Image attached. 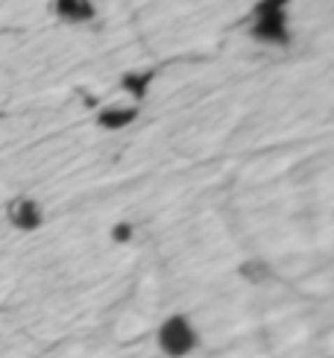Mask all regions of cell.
I'll use <instances>...</instances> for the list:
<instances>
[{
	"label": "cell",
	"mask_w": 334,
	"mask_h": 358,
	"mask_svg": "<svg viewBox=\"0 0 334 358\" xmlns=\"http://www.w3.org/2000/svg\"><path fill=\"white\" fill-rule=\"evenodd\" d=\"M235 273H238L240 282H247V285L264 288V285L273 282V264L267 259H261V256H249V259H244L235 267Z\"/></svg>",
	"instance_id": "6"
},
{
	"label": "cell",
	"mask_w": 334,
	"mask_h": 358,
	"mask_svg": "<svg viewBox=\"0 0 334 358\" xmlns=\"http://www.w3.org/2000/svg\"><path fill=\"white\" fill-rule=\"evenodd\" d=\"M109 241L115 247H129L135 241V223L129 220H117L115 227H109Z\"/></svg>",
	"instance_id": "8"
},
{
	"label": "cell",
	"mask_w": 334,
	"mask_h": 358,
	"mask_svg": "<svg viewBox=\"0 0 334 358\" xmlns=\"http://www.w3.org/2000/svg\"><path fill=\"white\" fill-rule=\"evenodd\" d=\"M138 117H141V106H138V103L124 100V103H109V106L97 109L94 124L103 132H124V129L138 124Z\"/></svg>",
	"instance_id": "4"
},
{
	"label": "cell",
	"mask_w": 334,
	"mask_h": 358,
	"mask_svg": "<svg viewBox=\"0 0 334 358\" xmlns=\"http://www.w3.org/2000/svg\"><path fill=\"white\" fill-rule=\"evenodd\" d=\"M247 36L258 48H270V50L287 48V44H291V21H287V12L252 6Z\"/></svg>",
	"instance_id": "2"
},
{
	"label": "cell",
	"mask_w": 334,
	"mask_h": 358,
	"mask_svg": "<svg viewBox=\"0 0 334 358\" xmlns=\"http://www.w3.org/2000/svg\"><path fill=\"white\" fill-rule=\"evenodd\" d=\"M50 12H53V18L65 27H88L100 18L97 0H53Z\"/></svg>",
	"instance_id": "5"
},
{
	"label": "cell",
	"mask_w": 334,
	"mask_h": 358,
	"mask_svg": "<svg viewBox=\"0 0 334 358\" xmlns=\"http://www.w3.org/2000/svg\"><path fill=\"white\" fill-rule=\"evenodd\" d=\"M203 347V329L185 311H170L156 326V350L164 358H191Z\"/></svg>",
	"instance_id": "1"
},
{
	"label": "cell",
	"mask_w": 334,
	"mask_h": 358,
	"mask_svg": "<svg viewBox=\"0 0 334 358\" xmlns=\"http://www.w3.org/2000/svg\"><path fill=\"white\" fill-rule=\"evenodd\" d=\"M3 217L15 232H38L48 220V212H44V203L38 197H29V194H18V197H9L3 206Z\"/></svg>",
	"instance_id": "3"
},
{
	"label": "cell",
	"mask_w": 334,
	"mask_h": 358,
	"mask_svg": "<svg viewBox=\"0 0 334 358\" xmlns=\"http://www.w3.org/2000/svg\"><path fill=\"white\" fill-rule=\"evenodd\" d=\"M153 80H156V71L150 68H138V71H129L124 73V80H120V88H124V94L132 100V103H141L147 100L150 88H153Z\"/></svg>",
	"instance_id": "7"
}]
</instances>
